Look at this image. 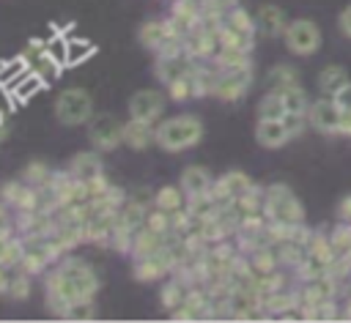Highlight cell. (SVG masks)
<instances>
[{
    "instance_id": "1",
    "label": "cell",
    "mask_w": 351,
    "mask_h": 323,
    "mask_svg": "<svg viewBox=\"0 0 351 323\" xmlns=\"http://www.w3.org/2000/svg\"><path fill=\"white\" fill-rule=\"evenodd\" d=\"M44 279V304L55 318L66 320V309L74 301L96 298L101 282L90 263H85L77 255H66L52 268H47Z\"/></svg>"
},
{
    "instance_id": "2",
    "label": "cell",
    "mask_w": 351,
    "mask_h": 323,
    "mask_svg": "<svg viewBox=\"0 0 351 323\" xmlns=\"http://www.w3.org/2000/svg\"><path fill=\"white\" fill-rule=\"evenodd\" d=\"M203 140V120L192 112L170 115L156 123V145L165 153H184Z\"/></svg>"
},
{
    "instance_id": "3",
    "label": "cell",
    "mask_w": 351,
    "mask_h": 323,
    "mask_svg": "<svg viewBox=\"0 0 351 323\" xmlns=\"http://www.w3.org/2000/svg\"><path fill=\"white\" fill-rule=\"evenodd\" d=\"M263 214H266V219L282 222V224L304 222V208H302V203L296 200V194H293L285 183H271V186H266Z\"/></svg>"
},
{
    "instance_id": "4",
    "label": "cell",
    "mask_w": 351,
    "mask_h": 323,
    "mask_svg": "<svg viewBox=\"0 0 351 323\" xmlns=\"http://www.w3.org/2000/svg\"><path fill=\"white\" fill-rule=\"evenodd\" d=\"M55 118L63 126H82L93 118V99L82 88H66L55 99Z\"/></svg>"
},
{
    "instance_id": "5",
    "label": "cell",
    "mask_w": 351,
    "mask_h": 323,
    "mask_svg": "<svg viewBox=\"0 0 351 323\" xmlns=\"http://www.w3.org/2000/svg\"><path fill=\"white\" fill-rule=\"evenodd\" d=\"M123 123L110 112H93V118L85 123L88 126V140L96 151H118L123 145Z\"/></svg>"
},
{
    "instance_id": "6",
    "label": "cell",
    "mask_w": 351,
    "mask_h": 323,
    "mask_svg": "<svg viewBox=\"0 0 351 323\" xmlns=\"http://www.w3.org/2000/svg\"><path fill=\"white\" fill-rule=\"evenodd\" d=\"M282 38H285V47H288L291 55H313L321 47V30L310 19H293V22H288Z\"/></svg>"
},
{
    "instance_id": "7",
    "label": "cell",
    "mask_w": 351,
    "mask_h": 323,
    "mask_svg": "<svg viewBox=\"0 0 351 323\" xmlns=\"http://www.w3.org/2000/svg\"><path fill=\"white\" fill-rule=\"evenodd\" d=\"M167 93L154 90V88H143L137 93H132L129 99V118H140V120H151L159 123L165 118V107H167Z\"/></svg>"
},
{
    "instance_id": "8",
    "label": "cell",
    "mask_w": 351,
    "mask_h": 323,
    "mask_svg": "<svg viewBox=\"0 0 351 323\" xmlns=\"http://www.w3.org/2000/svg\"><path fill=\"white\" fill-rule=\"evenodd\" d=\"M252 85V66L250 68H233V71H219L217 85H214V99L219 101H239Z\"/></svg>"
},
{
    "instance_id": "9",
    "label": "cell",
    "mask_w": 351,
    "mask_h": 323,
    "mask_svg": "<svg viewBox=\"0 0 351 323\" xmlns=\"http://www.w3.org/2000/svg\"><path fill=\"white\" fill-rule=\"evenodd\" d=\"M252 186H255V181H252L247 172H241V170H228V172H222L219 178H214L211 194H214V200H217L219 205H228V203H233L239 194L250 192Z\"/></svg>"
},
{
    "instance_id": "10",
    "label": "cell",
    "mask_w": 351,
    "mask_h": 323,
    "mask_svg": "<svg viewBox=\"0 0 351 323\" xmlns=\"http://www.w3.org/2000/svg\"><path fill=\"white\" fill-rule=\"evenodd\" d=\"M307 120L315 131L321 134H337L340 129V107L335 104L332 96L326 99H318V101H310L307 107Z\"/></svg>"
},
{
    "instance_id": "11",
    "label": "cell",
    "mask_w": 351,
    "mask_h": 323,
    "mask_svg": "<svg viewBox=\"0 0 351 323\" xmlns=\"http://www.w3.org/2000/svg\"><path fill=\"white\" fill-rule=\"evenodd\" d=\"M219 49V38L214 30H206L203 25L184 36V52L195 60H211Z\"/></svg>"
},
{
    "instance_id": "12",
    "label": "cell",
    "mask_w": 351,
    "mask_h": 323,
    "mask_svg": "<svg viewBox=\"0 0 351 323\" xmlns=\"http://www.w3.org/2000/svg\"><path fill=\"white\" fill-rule=\"evenodd\" d=\"M195 66H197V60L189 57L186 52H184V55H173V57H154V74H156V79H159L162 85L178 79V77H184V74H192Z\"/></svg>"
},
{
    "instance_id": "13",
    "label": "cell",
    "mask_w": 351,
    "mask_h": 323,
    "mask_svg": "<svg viewBox=\"0 0 351 323\" xmlns=\"http://www.w3.org/2000/svg\"><path fill=\"white\" fill-rule=\"evenodd\" d=\"M123 145L132 148V151H145V148L156 145V123L129 118L123 123Z\"/></svg>"
},
{
    "instance_id": "14",
    "label": "cell",
    "mask_w": 351,
    "mask_h": 323,
    "mask_svg": "<svg viewBox=\"0 0 351 323\" xmlns=\"http://www.w3.org/2000/svg\"><path fill=\"white\" fill-rule=\"evenodd\" d=\"M255 140H258L261 148L277 151V148H282L291 140V134H288L282 118H258V123H255Z\"/></svg>"
},
{
    "instance_id": "15",
    "label": "cell",
    "mask_w": 351,
    "mask_h": 323,
    "mask_svg": "<svg viewBox=\"0 0 351 323\" xmlns=\"http://www.w3.org/2000/svg\"><path fill=\"white\" fill-rule=\"evenodd\" d=\"M178 30L186 36L192 33L195 27H200V19H203V8H200V0H170V14H167Z\"/></svg>"
},
{
    "instance_id": "16",
    "label": "cell",
    "mask_w": 351,
    "mask_h": 323,
    "mask_svg": "<svg viewBox=\"0 0 351 323\" xmlns=\"http://www.w3.org/2000/svg\"><path fill=\"white\" fill-rule=\"evenodd\" d=\"M101 151H80V153H74L71 159H69V164H66V170L77 178V181H90V178H96V175H101L104 172V164H101V156H99Z\"/></svg>"
},
{
    "instance_id": "17",
    "label": "cell",
    "mask_w": 351,
    "mask_h": 323,
    "mask_svg": "<svg viewBox=\"0 0 351 323\" xmlns=\"http://www.w3.org/2000/svg\"><path fill=\"white\" fill-rule=\"evenodd\" d=\"M255 22H258V30H261L263 36H282L285 27H288L285 11H282L280 5H271V3H266V5L258 8Z\"/></svg>"
},
{
    "instance_id": "18",
    "label": "cell",
    "mask_w": 351,
    "mask_h": 323,
    "mask_svg": "<svg viewBox=\"0 0 351 323\" xmlns=\"http://www.w3.org/2000/svg\"><path fill=\"white\" fill-rule=\"evenodd\" d=\"M165 235H167V233H156V230H151V227L143 224V227L134 233V238H132V252H129V257L137 260V257H148V255L159 252V249L165 246Z\"/></svg>"
},
{
    "instance_id": "19",
    "label": "cell",
    "mask_w": 351,
    "mask_h": 323,
    "mask_svg": "<svg viewBox=\"0 0 351 323\" xmlns=\"http://www.w3.org/2000/svg\"><path fill=\"white\" fill-rule=\"evenodd\" d=\"M178 183H181V189L186 194H200V192H211L214 175L206 167H200V164H189V167H184Z\"/></svg>"
},
{
    "instance_id": "20",
    "label": "cell",
    "mask_w": 351,
    "mask_h": 323,
    "mask_svg": "<svg viewBox=\"0 0 351 323\" xmlns=\"http://www.w3.org/2000/svg\"><path fill=\"white\" fill-rule=\"evenodd\" d=\"M167 38V33H165V16H156V19H145L143 25H140V30H137V41H140V47L143 49H148L151 55L162 47V41Z\"/></svg>"
},
{
    "instance_id": "21",
    "label": "cell",
    "mask_w": 351,
    "mask_h": 323,
    "mask_svg": "<svg viewBox=\"0 0 351 323\" xmlns=\"http://www.w3.org/2000/svg\"><path fill=\"white\" fill-rule=\"evenodd\" d=\"M27 71H30V63H27V57H25L22 52H19L16 57H11V60L0 63V88L14 90V88H16V82H19Z\"/></svg>"
},
{
    "instance_id": "22",
    "label": "cell",
    "mask_w": 351,
    "mask_h": 323,
    "mask_svg": "<svg viewBox=\"0 0 351 323\" xmlns=\"http://www.w3.org/2000/svg\"><path fill=\"white\" fill-rule=\"evenodd\" d=\"M252 52H244V49H225L219 47L217 55L211 57V63L219 68V71H233V68H250L252 66Z\"/></svg>"
},
{
    "instance_id": "23",
    "label": "cell",
    "mask_w": 351,
    "mask_h": 323,
    "mask_svg": "<svg viewBox=\"0 0 351 323\" xmlns=\"http://www.w3.org/2000/svg\"><path fill=\"white\" fill-rule=\"evenodd\" d=\"M346 82H348V74H346L343 66L329 63V66H324V68L318 71V90H321L324 96H335Z\"/></svg>"
},
{
    "instance_id": "24",
    "label": "cell",
    "mask_w": 351,
    "mask_h": 323,
    "mask_svg": "<svg viewBox=\"0 0 351 323\" xmlns=\"http://www.w3.org/2000/svg\"><path fill=\"white\" fill-rule=\"evenodd\" d=\"M154 205L162 208V211H170V214H173V211H178V208L186 205V192L181 189V183H178V186H173V183L159 186L156 194H154Z\"/></svg>"
},
{
    "instance_id": "25",
    "label": "cell",
    "mask_w": 351,
    "mask_h": 323,
    "mask_svg": "<svg viewBox=\"0 0 351 323\" xmlns=\"http://www.w3.org/2000/svg\"><path fill=\"white\" fill-rule=\"evenodd\" d=\"M217 38H219V47H225V49H244V52H252V47H255V36L241 33V30H236V27H230V25H222V27L217 30Z\"/></svg>"
},
{
    "instance_id": "26",
    "label": "cell",
    "mask_w": 351,
    "mask_h": 323,
    "mask_svg": "<svg viewBox=\"0 0 351 323\" xmlns=\"http://www.w3.org/2000/svg\"><path fill=\"white\" fill-rule=\"evenodd\" d=\"M184 298H186V285L181 279H176V276H170L159 290V304H162L165 312H173L176 307H181Z\"/></svg>"
},
{
    "instance_id": "27",
    "label": "cell",
    "mask_w": 351,
    "mask_h": 323,
    "mask_svg": "<svg viewBox=\"0 0 351 323\" xmlns=\"http://www.w3.org/2000/svg\"><path fill=\"white\" fill-rule=\"evenodd\" d=\"M52 172H55V167H49V164L41 162V159H33V162H27V164L22 167L19 178H22L25 183H30V186H47V183L52 181Z\"/></svg>"
},
{
    "instance_id": "28",
    "label": "cell",
    "mask_w": 351,
    "mask_h": 323,
    "mask_svg": "<svg viewBox=\"0 0 351 323\" xmlns=\"http://www.w3.org/2000/svg\"><path fill=\"white\" fill-rule=\"evenodd\" d=\"M307 255H313V257H318V260H324V263L329 266V263L337 257V252H335V244H332L329 233L313 230V235H310V241H307Z\"/></svg>"
},
{
    "instance_id": "29",
    "label": "cell",
    "mask_w": 351,
    "mask_h": 323,
    "mask_svg": "<svg viewBox=\"0 0 351 323\" xmlns=\"http://www.w3.org/2000/svg\"><path fill=\"white\" fill-rule=\"evenodd\" d=\"M266 85H269V90H282V88L299 85V74H296L293 66L280 63V66L269 68V74H266Z\"/></svg>"
},
{
    "instance_id": "30",
    "label": "cell",
    "mask_w": 351,
    "mask_h": 323,
    "mask_svg": "<svg viewBox=\"0 0 351 323\" xmlns=\"http://www.w3.org/2000/svg\"><path fill=\"white\" fill-rule=\"evenodd\" d=\"M186 208H189L192 216H197V219H208V216L217 214L219 203L214 200L211 192H200V194H186Z\"/></svg>"
},
{
    "instance_id": "31",
    "label": "cell",
    "mask_w": 351,
    "mask_h": 323,
    "mask_svg": "<svg viewBox=\"0 0 351 323\" xmlns=\"http://www.w3.org/2000/svg\"><path fill=\"white\" fill-rule=\"evenodd\" d=\"M47 85H49V82H44V79H41V77H38V74H36V71L30 68V71H27V74H25V77H22V79L16 82V88H14V90H8V93L14 96V101L25 104V101H27V99H30V96H33L36 90L47 88Z\"/></svg>"
},
{
    "instance_id": "32",
    "label": "cell",
    "mask_w": 351,
    "mask_h": 323,
    "mask_svg": "<svg viewBox=\"0 0 351 323\" xmlns=\"http://www.w3.org/2000/svg\"><path fill=\"white\" fill-rule=\"evenodd\" d=\"M225 25H230V27H236V30H241V33H250V36L258 33V22H255V16H252L241 3L225 14Z\"/></svg>"
},
{
    "instance_id": "33",
    "label": "cell",
    "mask_w": 351,
    "mask_h": 323,
    "mask_svg": "<svg viewBox=\"0 0 351 323\" xmlns=\"http://www.w3.org/2000/svg\"><path fill=\"white\" fill-rule=\"evenodd\" d=\"M30 274L19 271V268H11V276H8V287H5V298L11 301H25L30 296Z\"/></svg>"
},
{
    "instance_id": "34",
    "label": "cell",
    "mask_w": 351,
    "mask_h": 323,
    "mask_svg": "<svg viewBox=\"0 0 351 323\" xmlns=\"http://www.w3.org/2000/svg\"><path fill=\"white\" fill-rule=\"evenodd\" d=\"M282 96V104H285V112H304L307 115V107H310V99L304 93L302 85H291V88H282L277 90Z\"/></svg>"
},
{
    "instance_id": "35",
    "label": "cell",
    "mask_w": 351,
    "mask_h": 323,
    "mask_svg": "<svg viewBox=\"0 0 351 323\" xmlns=\"http://www.w3.org/2000/svg\"><path fill=\"white\" fill-rule=\"evenodd\" d=\"M30 68H33V71H36V74H38L44 82H52V79H55V77L63 71V63H60L58 57H52V55L44 49V52H41V55L33 60V66H30Z\"/></svg>"
},
{
    "instance_id": "36",
    "label": "cell",
    "mask_w": 351,
    "mask_h": 323,
    "mask_svg": "<svg viewBox=\"0 0 351 323\" xmlns=\"http://www.w3.org/2000/svg\"><path fill=\"white\" fill-rule=\"evenodd\" d=\"M165 93H167L170 101H189V99H195V82H192V74H184V77L167 82V85H165Z\"/></svg>"
},
{
    "instance_id": "37",
    "label": "cell",
    "mask_w": 351,
    "mask_h": 323,
    "mask_svg": "<svg viewBox=\"0 0 351 323\" xmlns=\"http://www.w3.org/2000/svg\"><path fill=\"white\" fill-rule=\"evenodd\" d=\"M285 115V104L282 96L277 90H269L261 101H258V118H282Z\"/></svg>"
},
{
    "instance_id": "38",
    "label": "cell",
    "mask_w": 351,
    "mask_h": 323,
    "mask_svg": "<svg viewBox=\"0 0 351 323\" xmlns=\"http://www.w3.org/2000/svg\"><path fill=\"white\" fill-rule=\"evenodd\" d=\"M96 52V44H90L88 38H69V52H66V66L82 63L85 57H90Z\"/></svg>"
},
{
    "instance_id": "39",
    "label": "cell",
    "mask_w": 351,
    "mask_h": 323,
    "mask_svg": "<svg viewBox=\"0 0 351 323\" xmlns=\"http://www.w3.org/2000/svg\"><path fill=\"white\" fill-rule=\"evenodd\" d=\"M145 214H148V208H143V205H134V203H123V208H121V214H118V219L129 227V230H140L143 224H145Z\"/></svg>"
},
{
    "instance_id": "40",
    "label": "cell",
    "mask_w": 351,
    "mask_h": 323,
    "mask_svg": "<svg viewBox=\"0 0 351 323\" xmlns=\"http://www.w3.org/2000/svg\"><path fill=\"white\" fill-rule=\"evenodd\" d=\"M145 227H151V230H156V233H170V230H173V214L154 205V208H148V214H145Z\"/></svg>"
},
{
    "instance_id": "41",
    "label": "cell",
    "mask_w": 351,
    "mask_h": 323,
    "mask_svg": "<svg viewBox=\"0 0 351 323\" xmlns=\"http://www.w3.org/2000/svg\"><path fill=\"white\" fill-rule=\"evenodd\" d=\"M96 304H93V298H85V301H74V304H69V309H66V320H96Z\"/></svg>"
},
{
    "instance_id": "42",
    "label": "cell",
    "mask_w": 351,
    "mask_h": 323,
    "mask_svg": "<svg viewBox=\"0 0 351 323\" xmlns=\"http://www.w3.org/2000/svg\"><path fill=\"white\" fill-rule=\"evenodd\" d=\"M282 123H285V129H288L291 140H293V137H299V134L310 126V120H307V115H304V112H285V115H282Z\"/></svg>"
},
{
    "instance_id": "43",
    "label": "cell",
    "mask_w": 351,
    "mask_h": 323,
    "mask_svg": "<svg viewBox=\"0 0 351 323\" xmlns=\"http://www.w3.org/2000/svg\"><path fill=\"white\" fill-rule=\"evenodd\" d=\"M110 178L101 172V175H96V178H90V181H85V194H88V200H99V197H104L107 192H110Z\"/></svg>"
},
{
    "instance_id": "44",
    "label": "cell",
    "mask_w": 351,
    "mask_h": 323,
    "mask_svg": "<svg viewBox=\"0 0 351 323\" xmlns=\"http://www.w3.org/2000/svg\"><path fill=\"white\" fill-rule=\"evenodd\" d=\"M154 189H148V186H137V189H132L129 192V197H126V203H134V205H143V208H154Z\"/></svg>"
},
{
    "instance_id": "45",
    "label": "cell",
    "mask_w": 351,
    "mask_h": 323,
    "mask_svg": "<svg viewBox=\"0 0 351 323\" xmlns=\"http://www.w3.org/2000/svg\"><path fill=\"white\" fill-rule=\"evenodd\" d=\"M332 99H335V104H337L340 109H351V79H348Z\"/></svg>"
},
{
    "instance_id": "46",
    "label": "cell",
    "mask_w": 351,
    "mask_h": 323,
    "mask_svg": "<svg viewBox=\"0 0 351 323\" xmlns=\"http://www.w3.org/2000/svg\"><path fill=\"white\" fill-rule=\"evenodd\" d=\"M170 315V320H200L197 315H195V309H189L186 304H181V307H176L173 312H167Z\"/></svg>"
},
{
    "instance_id": "47",
    "label": "cell",
    "mask_w": 351,
    "mask_h": 323,
    "mask_svg": "<svg viewBox=\"0 0 351 323\" xmlns=\"http://www.w3.org/2000/svg\"><path fill=\"white\" fill-rule=\"evenodd\" d=\"M340 33L351 38V3H348V5L340 11Z\"/></svg>"
},
{
    "instance_id": "48",
    "label": "cell",
    "mask_w": 351,
    "mask_h": 323,
    "mask_svg": "<svg viewBox=\"0 0 351 323\" xmlns=\"http://www.w3.org/2000/svg\"><path fill=\"white\" fill-rule=\"evenodd\" d=\"M337 219H343V222L351 224V194L340 200V205H337Z\"/></svg>"
},
{
    "instance_id": "49",
    "label": "cell",
    "mask_w": 351,
    "mask_h": 323,
    "mask_svg": "<svg viewBox=\"0 0 351 323\" xmlns=\"http://www.w3.org/2000/svg\"><path fill=\"white\" fill-rule=\"evenodd\" d=\"M337 134L351 137V109H340V129H337Z\"/></svg>"
},
{
    "instance_id": "50",
    "label": "cell",
    "mask_w": 351,
    "mask_h": 323,
    "mask_svg": "<svg viewBox=\"0 0 351 323\" xmlns=\"http://www.w3.org/2000/svg\"><path fill=\"white\" fill-rule=\"evenodd\" d=\"M8 276H11V268L0 266V296H5V287H8Z\"/></svg>"
}]
</instances>
